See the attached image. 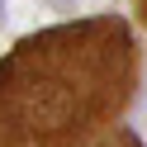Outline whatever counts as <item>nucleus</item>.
<instances>
[{
	"mask_svg": "<svg viewBox=\"0 0 147 147\" xmlns=\"http://www.w3.org/2000/svg\"><path fill=\"white\" fill-rule=\"evenodd\" d=\"M52 10H76V0H48Z\"/></svg>",
	"mask_w": 147,
	"mask_h": 147,
	"instance_id": "nucleus-3",
	"label": "nucleus"
},
{
	"mask_svg": "<svg viewBox=\"0 0 147 147\" xmlns=\"http://www.w3.org/2000/svg\"><path fill=\"white\" fill-rule=\"evenodd\" d=\"M138 48L123 19L24 38L0 62V147H86L123 109Z\"/></svg>",
	"mask_w": 147,
	"mask_h": 147,
	"instance_id": "nucleus-1",
	"label": "nucleus"
},
{
	"mask_svg": "<svg viewBox=\"0 0 147 147\" xmlns=\"http://www.w3.org/2000/svg\"><path fill=\"white\" fill-rule=\"evenodd\" d=\"M0 10H5V0H0Z\"/></svg>",
	"mask_w": 147,
	"mask_h": 147,
	"instance_id": "nucleus-4",
	"label": "nucleus"
},
{
	"mask_svg": "<svg viewBox=\"0 0 147 147\" xmlns=\"http://www.w3.org/2000/svg\"><path fill=\"white\" fill-rule=\"evenodd\" d=\"M105 147H142V142H138V138L133 133H114V138H109V142Z\"/></svg>",
	"mask_w": 147,
	"mask_h": 147,
	"instance_id": "nucleus-2",
	"label": "nucleus"
}]
</instances>
